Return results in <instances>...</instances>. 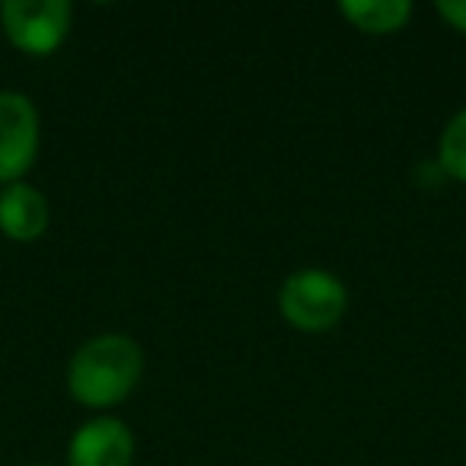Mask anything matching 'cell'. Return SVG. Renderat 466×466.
I'll list each match as a JSON object with an SVG mask.
<instances>
[{
    "label": "cell",
    "mask_w": 466,
    "mask_h": 466,
    "mask_svg": "<svg viewBox=\"0 0 466 466\" xmlns=\"http://www.w3.org/2000/svg\"><path fill=\"white\" fill-rule=\"evenodd\" d=\"M42 125L35 103L20 90H0V186L20 182L39 157Z\"/></svg>",
    "instance_id": "4"
},
{
    "label": "cell",
    "mask_w": 466,
    "mask_h": 466,
    "mask_svg": "<svg viewBox=\"0 0 466 466\" xmlns=\"http://www.w3.org/2000/svg\"><path fill=\"white\" fill-rule=\"evenodd\" d=\"M434 10H438V16L447 26L466 35V0H438Z\"/></svg>",
    "instance_id": "9"
},
{
    "label": "cell",
    "mask_w": 466,
    "mask_h": 466,
    "mask_svg": "<svg viewBox=\"0 0 466 466\" xmlns=\"http://www.w3.org/2000/svg\"><path fill=\"white\" fill-rule=\"evenodd\" d=\"M52 224V201L33 182L0 186V233L16 243H33Z\"/></svg>",
    "instance_id": "6"
},
{
    "label": "cell",
    "mask_w": 466,
    "mask_h": 466,
    "mask_svg": "<svg viewBox=\"0 0 466 466\" xmlns=\"http://www.w3.org/2000/svg\"><path fill=\"white\" fill-rule=\"evenodd\" d=\"M438 167L447 179L466 182V106L444 125V131H441Z\"/></svg>",
    "instance_id": "8"
},
{
    "label": "cell",
    "mask_w": 466,
    "mask_h": 466,
    "mask_svg": "<svg viewBox=\"0 0 466 466\" xmlns=\"http://www.w3.org/2000/svg\"><path fill=\"white\" fill-rule=\"evenodd\" d=\"M144 351L125 332H99L86 339L67 361V390L86 409H112L137 390Z\"/></svg>",
    "instance_id": "1"
},
{
    "label": "cell",
    "mask_w": 466,
    "mask_h": 466,
    "mask_svg": "<svg viewBox=\"0 0 466 466\" xmlns=\"http://www.w3.org/2000/svg\"><path fill=\"white\" fill-rule=\"evenodd\" d=\"M74 10L67 0H7L0 4V29L23 55L46 58L71 33Z\"/></svg>",
    "instance_id": "3"
},
{
    "label": "cell",
    "mask_w": 466,
    "mask_h": 466,
    "mask_svg": "<svg viewBox=\"0 0 466 466\" xmlns=\"http://www.w3.org/2000/svg\"><path fill=\"white\" fill-rule=\"evenodd\" d=\"M279 310L300 332H329L349 310V288L326 268H300L279 288Z\"/></svg>",
    "instance_id": "2"
},
{
    "label": "cell",
    "mask_w": 466,
    "mask_h": 466,
    "mask_svg": "<svg viewBox=\"0 0 466 466\" xmlns=\"http://www.w3.org/2000/svg\"><path fill=\"white\" fill-rule=\"evenodd\" d=\"M135 434L116 415H96L74 431L67 444V466H131Z\"/></svg>",
    "instance_id": "5"
},
{
    "label": "cell",
    "mask_w": 466,
    "mask_h": 466,
    "mask_svg": "<svg viewBox=\"0 0 466 466\" xmlns=\"http://www.w3.org/2000/svg\"><path fill=\"white\" fill-rule=\"evenodd\" d=\"M342 16L368 35H390L400 33L412 16V4L409 0H342L339 4Z\"/></svg>",
    "instance_id": "7"
},
{
    "label": "cell",
    "mask_w": 466,
    "mask_h": 466,
    "mask_svg": "<svg viewBox=\"0 0 466 466\" xmlns=\"http://www.w3.org/2000/svg\"><path fill=\"white\" fill-rule=\"evenodd\" d=\"M35 466H42V463H35Z\"/></svg>",
    "instance_id": "10"
}]
</instances>
